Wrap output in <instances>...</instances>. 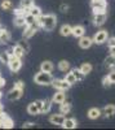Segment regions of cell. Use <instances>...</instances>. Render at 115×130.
Segmentation results:
<instances>
[{
    "label": "cell",
    "mask_w": 115,
    "mask_h": 130,
    "mask_svg": "<svg viewBox=\"0 0 115 130\" xmlns=\"http://www.w3.org/2000/svg\"><path fill=\"white\" fill-rule=\"evenodd\" d=\"M27 113H28V115H31V116H36V115H39V113H40V111H39V108L36 107L35 102L30 103V104L27 105Z\"/></svg>",
    "instance_id": "44dd1931"
},
{
    "label": "cell",
    "mask_w": 115,
    "mask_h": 130,
    "mask_svg": "<svg viewBox=\"0 0 115 130\" xmlns=\"http://www.w3.org/2000/svg\"><path fill=\"white\" fill-rule=\"evenodd\" d=\"M38 22L40 24V27H43L45 31H52L54 30L56 25H57V17L54 14H41L38 18Z\"/></svg>",
    "instance_id": "6da1fadb"
},
{
    "label": "cell",
    "mask_w": 115,
    "mask_h": 130,
    "mask_svg": "<svg viewBox=\"0 0 115 130\" xmlns=\"http://www.w3.org/2000/svg\"><path fill=\"white\" fill-rule=\"evenodd\" d=\"M0 127H13V121L12 118L8 117L5 113H3V117H2V122H0Z\"/></svg>",
    "instance_id": "2e32d148"
},
{
    "label": "cell",
    "mask_w": 115,
    "mask_h": 130,
    "mask_svg": "<svg viewBox=\"0 0 115 130\" xmlns=\"http://www.w3.org/2000/svg\"><path fill=\"white\" fill-rule=\"evenodd\" d=\"M43 102H44V100H35V104H36V107L39 108V111H41V108H43Z\"/></svg>",
    "instance_id": "b9f144b4"
},
{
    "label": "cell",
    "mask_w": 115,
    "mask_h": 130,
    "mask_svg": "<svg viewBox=\"0 0 115 130\" xmlns=\"http://www.w3.org/2000/svg\"><path fill=\"white\" fill-rule=\"evenodd\" d=\"M53 69H54V65H53V62L52 61H43L41 62V65H40V70H43V72H47V73H52L53 72Z\"/></svg>",
    "instance_id": "9a60e30c"
},
{
    "label": "cell",
    "mask_w": 115,
    "mask_h": 130,
    "mask_svg": "<svg viewBox=\"0 0 115 130\" xmlns=\"http://www.w3.org/2000/svg\"><path fill=\"white\" fill-rule=\"evenodd\" d=\"M107 46L109 47H112V46H115V37H112V38H107Z\"/></svg>",
    "instance_id": "ab89813d"
},
{
    "label": "cell",
    "mask_w": 115,
    "mask_h": 130,
    "mask_svg": "<svg viewBox=\"0 0 115 130\" xmlns=\"http://www.w3.org/2000/svg\"><path fill=\"white\" fill-rule=\"evenodd\" d=\"M9 59H10V55L8 53V51H2V52H0V62H2V64L8 65Z\"/></svg>",
    "instance_id": "4316f807"
},
{
    "label": "cell",
    "mask_w": 115,
    "mask_h": 130,
    "mask_svg": "<svg viewBox=\"0 0 115 130\" xmlns=\"http://www.w3.org/2000/svg\"><path fill=\"white\" fill-rule=\"evenodd\" d=\"M102 85L105 86V87H109V86H111V82L109 81L107 75H106V77H103V79H102Z\"/></svg>",
    "instance_id": "8d00e7d4"
},
{
    "label": "cell",
    "mask_w": 115,
    "mask_h": 130,
    "mask_svg": "<svg viewBox=\"0 0 115 130\" xmlns=\"http://www.w3.org/2000/svg\"><path fill=\"white\" fill-rule=\"evenodd\" d=\"M79 69H80L83 73H84V74L87 75V74H89V73L92 72V69H93V68H92V65H91L89 62H83V64H81V67H80Z\"/></svg>",
    "instance_id": "f546056e"
},
{
    "label": "cell",
    "mask_w": 115,
    "mask_h": 130,
    "mask_svg": "<svg viewBox=\"0 0 115 130\" xmlns=\"http://www.w3.org/2000/svg\"><path fill=\"white\" fill-rule=\"evenodd\" d=\"M85 34V29L84 26H81V25H76V26H72V34L71 35H74L75 38H80Z\"/></svg>",
    "instance_id": "5bb4252c"
},
{
    "label": "cell",
    "mask_w": 115,
    "mask_h": 130,
    "mask_svg": "<svg viewBox=\"0 0 115 130\" xmlns=\"http://www.w3.org/2000/svg\"><path fill=\"white\" fill-rule=\"evenodd\" d=\"M107 38H109V32L106 30H100L96 32L92 39H93V43H96V44H102V43H105L107 40Z\"/></svg>",
    "instance_id": "52a82bcc"
},
{
    "label": "cell",
    "mask_w": 115,
    "mask_h": 130,
    "mask_svg": "<svg viewBox=\"0 0 115 130\" xmlns=\"http://www.w3.org/2000/svg\"><path fill=\"white\" fill-rule=\"evenodd\" d=\"M8 67H9L10 72L17 73V72L21 69V67H22V61H21V59H19V57H17V56L12 55V56H10V59H9Z\"/></svg>",
    "instance_id": "5b68a950"
},
{
    "label": "cell",
    "mask_w": 115,
    "mask_h": 130,
    "mask_svg": "<svg viewBox=\"0 0 115 130\" xmlns=\"http://www.w3.org/2000/svg\"><path fill=\"white\" fill-rule=\"evenodd\" d=\"M0 7H2L3 10H12L13 4H12V2H10V0H3L2 4H0Z\"/></svg>",
    "instance_id": "e575fe53"
},
{
    "label": "cell",
    "mask_w": 115,
    "mask_h": 130,
    "mask_svg": "<svg viewBox=\"0 0 115 130\" xmlns=\"http://www.w3.org/2000/svg\"><path fill=\"white\" fill-rule=\"evenodd\" d=\"M9 42H10V32L4 27H0V43L7 44Z\"/></svg>",
    "instance_id": "4fadbf2b"
},
{
    "label": "cell",
    "mask_w": 115,
    "mask_h": 130,
    "mask_svg": "<svg viewBox=\"0 0 115 130\" xmlns=\"http://www.w3.org/2000/svg\"><path fill=\"white\" fill-rule=\"evenodd\" d=\"M58 69H60L61 72H64V73L70 72V70H71L70 62H69V61H66V60H61V61L58 62Z\"/></svg>",
    "instance_id": "7402d4cb"
},
{
    "label": "cell",
    "mask_w": 115,
    "mask_h": 130,
    "mask_svg": "<svg viewBox=\"0 0 115 130\" xmlns=\"http://www.w3.org/2000/svg\"><path fill=\"white\" fill-rule=\"evenodd\" d=\"M92 44H93V39H92V38L85 37V35H83V37L79 38V47H80V48L87 50V48H89Z\"/></svg>",
    "instance_id": "8fae6325"
},
{
    "label": "cell",
    "mask_w": 115,
    "mask_h": 130,
    "mask_svg": "<svg viewBox=\"0 0 115 130\" xmlns=\"http://www.w3.org/2000/svg\"><path fill=\"white\" fill-rule=\"evenodd\" d=\"M107 4L105 0H92V10L93 13H103L106 12Z\"/></svg>",
    "instance_id": "3957f363"
},
{
    "label": "cell",
    "mask_w": 115,
    "mask_h": 130,
    "mask_svg": "<svg viewBox=\"0 0 115 130\" xmlns=\"http://www.w3.org/2000/svg\"><path fill=\"white\" fill-rule=\"evenodd\" d=\"M107 78H109V81L111 82V85L115 83V70H111V72L107 74Z\"/></svg>",
    "instance_id": "d590c367"
},
{
    "label": "cell",
    "mask_w": 115,
    "mask_h": 130,
    "mask_svg": "<svg viewBox=\"0 0 115 130\" xmlns=\"http://www.w3.org/2000/svg\"><path fill=\"white\" fill-rule=\"evenodd\" d=\"M101 111L98 109V108H91V109L88 111V113H87V116H88V118H91V120H97V118H100L101 117Z\"/></svg>",
    "instance_id": "e0dca14e"
},
{
    "label": "cell",
    "mask_w": 115,
    "mask_h": 130,
    "mask_svg": "<svg viewBox=\"0 0 115 130\" xmlns=\"http://www.w3.org/2000/svg\"><path fill=\"white\" fill-rule=\"evenodd\" d=\"M36 21H38V18H35L33 14H30V13L25 14V25H26V26H28V25H31V24L36 22Z\"/></svg>",
    "instance_id": "836d02e7"
},
{
    "label": "cell",
    "mask_w": 115,
    "mask_h": 130,
    "mask_svg": "<svg viewBox=\"0 0 115 130\" xmlns=\"http://www.w3.org/2000/svg\"><path fill=\"white\" fill-rule=\"evenodd\" d=\"M107 18V14L106 12H103V13H93V25L95 26H102L103 24H105V21Z\"/></svg>",
    "instance_id": "9c48e42d"
},
{
    "label": "cell",
    "mask_w": 115,
    "mask_h": 130,
    "mask_svg": "<svg viewBox=\"0 0 115 130\" xmlns=\"http://www.w3.org/2000/svg\"><path fill=\"white\" fill-rule=\"evenodd\" d=\"M22 95H23V90H22V89L13 87L12 90L7 94V99H8L9 102H16V100L19 99V98H22Z\"/></svg>",
    "instance_id": "8992f818"
},
{
    "label": "cell",
    "mask_w": 115,
    "mask_h": 130,
    "mask_svg": "<svg viewBox=\"0 0 115 130\" xmlns=\"http://www.w3.org/2000/svg\"><path fill=\"white\" fill-rule=\"evenodd\" d=\"M40 29V24L38 22H34V24H31L28 26H25V31H23V38L25 39H28L31 37H34L35 35V32Z\"/></svg>",
    "instance_id": "277c9868"
},
{
    "label": "cell",
    "mask_w": 115,
    "mask_h": 130,
    "mask_svg": "<svg viewBox=\"0 0 115 130\" xmlns=\"http://www.w3.org/2000/svg\"><path fill=\"white\" fill-rule=\"evenodd\" d=\"M35 124H33V122H26V124H23V127H31V126H34Z\"/></svg>",
    "instance_id": "7bdbcfd3"
},
{
    "label": "cell",
    "mask_w": 115,
    "mask_h": 130,
    "mask_svg": "<svg viewBox=\"0 0 115 130\" xmlns=\"http://www.w3.org/2000/svg\"><path fill=\"white\" fill-rule=\"evenodd\" d=\"M102 113L105 115V116H107V117L114 116V115H115V105H114V104H107L105 108H103Z\"/></svg>",
    "instance_id": "603a6c76"
},
{
    "label": "cell",
    "mask_w": 115,
    "mask_h": 130,
    "mask_svg": "<svg viewBox=\"0 0 115 130\" xmlns=\"http://www.w3.org/2000/svg\"><path fill=\"white\" fill-rule=\"evenodd\" d=\"M60 34L62 37H69L72 34V26L70 25H62L61 29H60Z\"/></svg>",
    "instance_id": "ffe728a7"
},
{
    "label": "cell",
    "mask_w": 115,
    "mask_h": 130,
    "mask_svg": "<svg viewBox=\"0 0 115 130\" xmlns=\"http://www.w3.org/2000/svg\"><path fill=\"white\" fill-rule=\"evenodd\" d=\"M109 50H110V53H111V55H115V46L109 47Z\"/></svg>",
    "instance_id": "ee69618b"
},
{
    "label": "cell",
    "mask_w": 115,
    "mask_h": 130,
    "mask_svg": "<svg viewBox=\"0 0 115 130\" xmlns=\"http://www.w3.org/2000/svg\"><path fill=\"white\" fill-rule=\"evenodd\" d=\"M105 65H106V68L109 69H114L115 68V55H110L105 59Z\"/></svg>",
    "instance_id": "cb8c5ba5"
},
{
    "label": "cell",
    "mask_w": 115,
    "mask_h": 130,
    "mask_svg": "<svg viewBox=\"0 0 115 130\" xmlns=\"http://www.w3.org/2000/svg\"><path fill=\"white\" fill-rule=\"evenodd\" d=\"M65 79H66V82H67V83H70V85H75V83H78L76 78L74 77V74L71 73V70L66 73V77H65Z\"/></svg>",
    "instance_id": "d6a6232c"
},
{
    "label": "cell",
    "mask_w": 115,
    "mask_h": 130,
    "mask_svg": "<svg viewBox=\"0 0 115 130\" xmlns=\"http://www.w3.org/2000/svg\"><path fill=\"white\" fill-rule=\"evenodd\" d=\"M76 126L78 124L74 118H65L64 124H62V127H65V129H75Z\"/></svg>",
    "instance_id": "d6986e66"
},
{
    "label": "cell",
    "mask_w": 115,
    "mask_h": 130,
    "mask_svg": "<svg viewBox=\"0 0 115 130\" xmlns=\"http://www.w3.org/2000/svg\"><path fill=\"white\" fill-rule=\"evenodd\" d=\"M13 22H14V26H17V27H23V26H26V25H25V16H16Z\"/></svg>",
    "instance_id": "83f0119b"
},
{
    "label": "cell",
    "mask_w": 115,
    "mask_h": 130,
    "mask_svg": "<svg viewBox=\"0 0 115 130\" xmlns=\"http://www.w3.org/2000/svg\"><path fill=\"white\" fill-rule=\"evenodd\" d=\"M66 100V94L65 91H61V90H57V92H54L53 98H52V103H56V104H61Z\"/></svg>",
    "instance_id": "7c38bea8"
},
{
    "label": "cell",
    "mask_w": 115,
    "mask_h": 130,
    "mask_svg": "<svg viewBox=\"0 0 115 130\" xmlns=\"http://www.w3.org/2000/svg\"><path fill=\"white\" fill-rule=\"evenodd\" d=\"M13 48V55L14 56H17V57H19V59H22L23 56H25V50L22 48V46L21 44H16V46H13L12 47Z\"/></svg>",
    "instance_id": "ac0fdd59"
},
{
    "label": "cell",
    "mask_w": 115,
    "mask_h": 130,
    "mask_svg": "<svg viewBox=\"0 0 115 130\" xmlns=\"http://www.w3.org/2000/svg\"><path fill=\"white\" fill-rule=\"evenodd\" d=\"M52 81H53L52 74L50 73H47V72H43V70H40L39 73H36L35 77H34V82L36 85H40V86L52 85Z\"/></svg>",
    "instance_id": "7a4b0ae2"
},
{
    "label": "cell",
    "mask_w": 115,
    "mask_h": 130,
    "mask_svg": "<svg viewBox=\"0 0 115 130\" xmlns=\"http://www.w3.org/2000/svg\"><path fill=\"white\" fill-rule=\"evenodd\" d=\"M28 13L33 14L35 18H39V17L41 16V9H40L39 7H36V5H33V7L28 9Z\"/></svg>",
    "instance_id": "484cf974"
},
{
    "label": "cell",
    "mask_w": 115,
    "mask_h": 130,
    "mask_svg": "<svg viewBox=\"0 0 115 130\" xmlns=\"http://www.w3.org/2000/svg\"><path fill=\"white\" fill-rule=\"evenodd\" d=\"M52 86L56 89V90H61V91H66V90H69L70 89V83H67L66 82V79L64 78V79H54L53 78V81H52Z\"/></svg>",
    "instance_id": "ba28073f"
},
{
    "label": "cell",
    "mask_w": 115,
    "mask_h": 130,
    "mask_svg": "<svg viewBox=\"0 0 115 130\" xmlns=\"http://www.w3.org/2000/svg\"><path fill=\"white\" fill-rule=\"evenodd\" d=\"M65 115L64 113H54V115H52L50 117H49V122L50 124H53V125H58V126H62V124H64V121H65Z\"/></svg>",
    "instance_id": "30bf717a"
},
{
    "label": "cell",
    "mask_w": 115,
    "mask_h": 130,
    "mask_svg": "<svg viewBox=\"0 0 115 130\" xmlns=\"http://www.w3.org/2000/svg\"><path fill=\"white\" fill-rule=\"evenodd\" d=\"M33 5H35L34 0H21V3H19V7L23 8V9H26V10H28Z\"/></svg>",
    "instance_id": "f1b7e54d"
},
{
    "label": "cell",
    "mask_w": 115,
    "mask_h": 130,
    "mask_svg": "<svg viewBox=\"0 0 115 130\" xmlns=\"http://www.w3.org/2000/svg\"><path fill=\"white\" fill-rule=\"evenodd\" d=\"M71 73L74 74V77L76 78V81H78V82L83 81V79H84V77H85V74L83 73L80 69H71Z\"/></svg>",
    "instance_id": "d4e9b609"
},
{
    "label": "cell",
    "mask_w": 115,
    "mask_h": 130,
    "mask_svg": "<svg viewBox=\"0 0 115 130\" xmlns=\"http://www.w3.org/2000/svg\"><path fill=\"white\" fill-rule=\"evenodd\" d=\"M14 87H18V89H25V83L22 82V81H17L16 83H14Z\"/></svg>",
    "instance_id": "74e56055"
},
{
    "label": "cell",
    "mask_w": 115,
    "mask_h": 130,
    "mask_svg": "<svg viewBox=\"0 0 115 130\" xmlns=\"http://www.w3.org/2000/svg\"><path fill=\"white\" fill-rule=\"evenodd\" d=\"M52 108V100H44L43 102V108H41L40 113H49Z\"/></svg>",
    "instance_id": "1f68e13d"
},
{
    "label": "cell",
    "mask_w": 115,
    "mask_h": 130,
    "mask_svg": "<svg viewBox=\"0 0 115 130\" xmlns=\"http://www.w3.org/2000/svg\"><path fill=\"white\" fill-rule=\"evenodd\" d=\"M60 10L62 13H66L67 10H69V5H66V4H62L61 7H60Z\"/></svg>",
    "instance_id": "60d3db41"
},
{
    "label": "cell",
    "mask_w": 115,
    "mask_h": 130,
    "mask_svg": "<svg viewBox=\"0 0 115 130\" xmlns=\"http://www.w3.org/2000/svg\"><path fill=\"white\" fill-rule=\"evenodd\" d=\"M60 107H61V113H64V115H67L71 111V104L70 103H66V100L64 103H61Z\"/></svg>",
    "instance_id": "4dcf8cb0"
},
{
    "label": "cell",
    "mask_w": 115,
    "mask_h": 130,
    "mask_svg": "<svg viewBox=\"0 0 115 130\" xmlns=\"http://www.w3.org/2000/svg\"><path fill=\"white\" fill-rule=\"evenodd\" d=\"M18 44H21V46H22V48L25 50V52H28V44H27V43H26L25 40H22V42H19Z\"/></svg>",
    "instance_id": "f35d334b"
}]
</instances>
